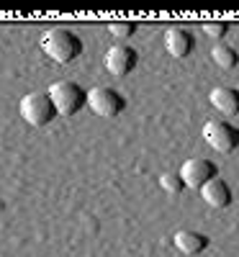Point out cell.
Listing matches in <instances>:
<instances>
[{"label": "cell", "mask_w": 239, "mask_h": 257, "mask_svg": "<svg viewBox=\"0 0 239 257\" xmlns=\"http://www.w3.org/2000/svg\"><path fill=\"white\" fill-rule=\"evenodd\" d=\"M203 34L211 36L216 44H219V41L229 34V24H206V26H203Z\"/></svg>", "instance_id": "9a60e30c"}, {"label": "cell", "mask_w": 239, "mask_h": 257, "mask_svg": "<svg viewBox=\"0 0 239 257\" xmlns=\"http://www.w3.org/2000/svg\"><path fill=\"white\" fill-rule=\"evenodd\" d=\"M160 188H165L167 193H180L185 185H183V180H180L178 173H165V175L160 178Z\"/></svg>", "instance_id": "5bb4252c"}, {"label": "cell", "mask_w": 239, "mask_h": 257, "mask_svg": "<svg viewBox=\"0 0 239 257\" xmlns=\"http://www.w3.org/2000/svg\"><path fill=\"white\" fill-rule=\"evenodd\" d=\"M201 198H203L211 208H226L234 196H231V188H229L226 180L213 178V180H208V183L201 188Z\"/></svg>", "instance_id": "30bf717a"}, {"label": "cell", "mask_w": 239, "mask_h": 257, "mask_svg": "<svg viewBox=\"0 0 239 257\" xmlns=\"http://www.w3.org/2000/svg\"><path fill=\"white\" fill-rule=\"evenodd\" d=\"M139 64V54L134 47L129 44H113L111 49L105 52V70L111 72L113 77H126L137 70Z\"/></svg>", "instance_id": "52a82bcc"}, {"label": "cell", "mask_w": 239, "mask_h": 257, "mask_svg": "<svg viewBox=\"0 0 239 257\" xmlns=\"http://www.w3.org/2000/svg\"><path fill=\"white\" fill-rule=\"evenodd\" d=\"M211 105L216 111H219L221 116L231 118L239 113V90L236 88H229V85H219V88H213L211 95H208Z\"/></svg>", "instance_id": "9c48e42d"}, {"label": "cell", "mask_w": 239, "mask_h": 257, "mask_svg": "<svg viewBox=\"0 0 239 257\" xmlns=\"http://www.w3.org/2000/svg\"><path fill=\"white\" fill-rule=\"evenodd\" d=\"M85 105L100 118H116L124 113L126 108V98L116 90V88H93L88 93V98H85Z\"/></svg>", "instance_id": "5b68a950"}, {"label": "cell", "mask_w": 239, "mask_h": 257, "mask_svg": "<svg viewBox=\"0 0 239 257\" xmlns=\"http://www.w3.org/2000/svg\"><path fill=\"white\" fill-rule=\"evenodd\" d=\"M193 47H195V39L188 29L183 26H172L165 31V49L170 52V57L175 59H185L193 54Z\"/></svg>", "instance_id": "ba28073f"}, {"label": "cell", "mask_w": 239, "mask_h": 257, "mask_svg": "<svg viewBox=\"0 0 239 257\" xmlns=\"http://www.w3.org/2000/svg\"><path fill=\"white\" fill-rule=\"evenodd\" d=\"M211 57H213V62L219 64L221 70H234V67H236V62H239L236 49H234V47H226V44H213Z\"/></svg>", "instance_id": "7c38bea8"}, {"label": "cell", "mask_w": 239, "mask_h": 257, "mask_svg": "<svg viewBox=\"0 0 239 257\" xmlns=\"http://www.w3.org/2000/svg\"><path fill=\"white\" fill-rule=\"evenodd\" d=\"M18 111H21V118H24L29 126L34 128H44L49 126L54 118H57V111L49 100L47 93H29L21 98L18 103Z\"/></svg>", "instance_id": "3957f363"}, {"label": "cell", "mask_w": 239, "mask_h": 257, "mask_svg": "<svg viewBox=\"0 0 239 257\" xmlns=\"http://www.w3.org/2000/svg\"><path fill=\"white\" fill-rule=\"evenodd\" d=\"M82 49H85L82 39L75 31H70V29L57 26V29H49L44 36H41V52H44L52 62H57V64L75 62L82 54Z\"/></svg>", "instance_id": "6da1fadb"}, {"label": "cell", "mask_w": 239, "mask_h": 257, "mask_svg": "<svg viewBox=\"0 0 239 257\" xmlns=\"http://www.w3.org/2000/svg\"><path fill=\"white\" fill-rule=\"evenodd\" d=\"M203 139L219 155H234L239 149V128L224 118H213L203 126Z\"/></svg>", "instance_id": "277c9868"}, {"label": "cell", "mask_w": 239, "mask_h": 257, "mask_svg": "<svg viewBox=\"0 0 239 257\" xmlns=\"http://www.w3.org/2000/svg\"><path fill=\"white\" fill-rule=\"evenodd\" d=\"M178 175H180L185 188H203L208 180L219 178L216 165L211 160H206V157H190V160H185Z\"/></svg>", "instance_id": "8992f818"}, {"label": "cell", "mask_w": 239, "mask_h": 257, "mask_svg": "<svg viewBox=\"0 0 239 257\" xmlns=\"http://www.w3.org/2000/svg\"><path fill=\"white\" fill-rule=\"evenodd\" d=\"M172 242H175L178 252H183L185 257H195V254H201L208 247V237H206V234L193 231V229H180Z\"/></svg>", "instance_id": "8fae6325"}, {"label": "cell", "mask_w": 239, "mask_h": 257, "mask_svg": "<svg viewBox=\"0 0 239 257\" xmlns=\"http://www.w3.org/2000/svg\"><path fill=\"white\" fill-rule=\"evenodd\" d=\"M47 95H49V100L54 105L57 116H67V118L77 116L85 108V98H88V93L72 80H59V82L49 85Z\"/></svg>", "instance_id": "7a4b0ae2"}, {"label": "cell", "mask_w": 239, "mask_h": 257, "mask_svg": "<svg viewBox=\"0 0 239 257\" xmlns=\"http://www.w3.org/2000/svg\"><path fill=\"white\" fill-rule=\"evenodd\" d=\"M108 31H111V36L118 39V41H129V39L137 34V24H129V21H118V24H111V26H108Z\"/></svg>", "instance_id": "4fadbf2b"}]
</instances>
